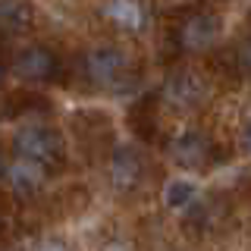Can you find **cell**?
<instances>
[{"mask_svg": "<svg viewBox=\"0 0 251 251\" xmlns=\"http://www.w3.org/2000/svg\"><path fill=\"white\" fill-rule=\"evenodd\" d=\"M167 50L170 53H201L217 41L220 16L207 6H176L167 10Z\"/></svg>", "mask_w": 251, "mask_h": 251, "instance_id": "cell-1", "label": "cell"}, {"mask_svg": "<svg viewBox=\"0 0 251 251\" xmlns=\"http://www.w3.org/2000/svg\"><path fill=\"white\" fill-rule=\"evenodd\" d=\"M78 75L85 85L100 91H126L135 78L129 57L120 47H88V50L78 57Z\"/></svg>", "mask_w": 251, "mask_h": 251, "instance_id": "cell-2", "label": "cell"}, {"mask_svg": "<svg viewBox=\"0 0 251 251\" xmlns=\"http://www.w3.org/2000/svg\"><path fill=\"white\" fill-rule=\"evenodd\" d=\"M10 154L44 170H60L66 163V138L53 126H19L10 138Z\"/></svg>", "mask_w": 251, "mask_h": 251, "instance_id": "cell-3", "label": "cell"}, {"mask_svg": "<svg viewBox=\"0 0 251 251\" xmlns=\"http://www.w3.org/2000/svg\"><path fill=\"white\" fill-rule=\"evenodd\" d=\"M6 73L19 82H63L66 63L47 44H25L6 57Z\"/></svg>", "mask_w": 251, "mask_h": 251, "instance_id": "cell-4", "label": "cell"}, {"mask_svg": "<svg viewBox=\"0 0 251 251\" xmlns=\"http://www.w3.org/2000/svg\"><path fill=\"white\" fill-rule=\"evenodd\" d=\"M210 94V82L195 69H173L160 88V100L173 110H198Z\"/></svg>", "mask_w": 251, "mask_h": 251, "instance_id": "cell-5", "label": "cell"}, {"mask_svg": "<svg viewBox=\"0 0 251 251\" xmlns=\"http://www.w3.org/2000/svg\"><path fill=\"white\" fill-rule=\"evenodd\" d=\"M170 157L185 170H207L223 157V148L207 132L188 129V132H182V135H176L170 141Z\"/></svg>", "mask_w": 251, "mask_h": 251, "instance_id": "cell-6", "label": "cell"}, {"mask_svg": "<svg viewBox=\"0 0 251 251\" xmlns=\"http://www.w3.org/2000/svg\"><path fill=\"white\" fill-rule=\"evenodd\" d=\"M145 173H148V163H145V154L132 145H113L110 151V182H113L116 192L129 195L145 182Z\"/></svg>", "mask_w": 251, "mask_h": 251, "instance_id": "cell-7", "label": "cell"}, {"mask_svg": "<svg viewBox=\"0 0 251 251\" xmlns=\"http://www.w3.org/2000/svg\"><path fill=\"white\" fill-rule=\"evenodd\" d=\"M3 179H6V188H10L13 198L28 201V198H35V195L44 188V167L28 163V160H22V157L10 154V157H6Z\"/></svg>", "mask_w": 251, "mask_h": 251, "instance_id": "cell-8", "label": "cell"}, {"mask_svg": "<svg viewBox=\"0 0 251 251\" xmlns=\"http://www.w3.org/2000/svg\"><path fill=\"white\" fill-rule=\"evenodd\" d=\"M157 104H160V94H145V98L132 100V107H129V126L145 145H154V141L160 138Z\"/></svg>", "mask_w": 251, "mask_h": 251, "instance_id": "cell-9", "label": "cell"}, {"mask_svg": "<svg viewBox=\"0 0 251 251\" xmlns=\"http://www.w3.org/2000/svg\"><path fill=\"white\" fill-rule=\"evenodd\" d=\"M73 126H75V135L91 151H100V141L110 145V116L100 113V110H82V113H75Z\"/></svg>", "mask_w": 251, "mask_h": 251, "instance_id": "cell-10", "label": "cell"}, {"mask_svg": "<svg viewBox=\"0 0 251 251\" xmlns=\"http://www.w3.org/2000/svg\"><path fill=\"white\" fill-rule=\"evenodd\" d=\"M223 217H226V207H223L220 198H201L192 210H188L185 226H188V232H195V235H207V232L220 229Z\"/></svg>", "mask_w": 251, "mask_h": 251, "instance_id": "cell-11", "label": "cell"}, {"mask_svg": "<svg viewBox=\"0 0 251 251\" xmlns=\"http://www.w3.org/2000/svg\"><path fill=\"white\" fill-rule=\"evenodd\" d=\"M100 16H107L116 28H129V31H141L148 19V10L138 3H107L100 6Z\"/></svg>", "mask_w": 251, "mask_h": 251, "instance_id": "cell-12", "label": "cell"}, {"mask_svg": "<svg viewBox=\"0 0 251 251\" xmlns=\"http://www.w3.org/2000/svg\"><path fill=\"white\" fill-rule=\"evenodd\" d=\"M163 201H167V207L173 210H192L195 204H198V185L188 182V179H173V182H167V188H163Z\"/></svg>", "mask_w": 251, "mask_h": 251, "instance_id": "cell-13", "label": "cell"}, {"mask_svg": "<svg viewBox=\"0 0 251 251\" xmlns=\"http://www.w3.org/2000/svg\"><path fill=\"white\" fill-rule=\"evenodd\" d=\"M31 22V6L28 3H16V0H6V3H0V25H3V35L10 38L16 31L28 28Z\"/></svg>", "mask_w": 251, "mask_h": 251, "instance_id": "cell-14", "label": "cell"}, {"mask_svg": "<svg viewBox=\"0 0 251 251\" xmlns=\"http://www.w3.org/2000/svg\"><path fill=\"white\" fill-rule=\"evenodd\" d=\"M47 107H50L47 98H41L35 91H10L6 94V120H16L19 113H31V110L44 113Z\"/></svg>", "mask_w": 251, "mask_h": 251, "instance_id": "cell-15", "label": "cell"}, {"mask_svg": "<svg viewBox=\"0 0 251 251\" xmlns=\"http://www.w3.org/2000/svg\"><path fill=\"white\" fill-rule=\"evenodd\" d=\"M235 57H239V73L251 78V35L235 47Z\"/></svg>", "mask_w": 251, "mask_h": 251, "instance_id": "cell-16", "label": "cell"}, {"mask_svg": "<svg viewBox=\"0 0 251 251\" xmlns=\"http://www.w3.org/2000/svg\"><path fill=\"white\" fill-rule=\"evenodd\" d=\"M242 145H245V151L251 154V120H248V126H245V132H242Z\"/></svg>", "mask_w": 251, "mask_h": 251, "instance_id": "cell-17", "label": "cell"}, {"mask_svg": "<svg viewBox=\"0 0 251 251\" xmlns=\"http://www.w3.org/2000/svg\"><path fill=\"white\" fill-rule=\"evenodd\" d=\"M104 251H132L126 242H110V245H104Z\"/></svg>", "mask_w": 251, "mask_h": 251, "instance_id": "cell-18", "label": "cell"}, {"mask_svg": "<svg viewBox=\"0 0 251 251\" xmlns=\"http://www.w3.org/2000/svg\"><path fill=\"white\" fill-rule=\"evenodd\" d=\"M38 251H66V248H63L60 242H44V245L38 248Z\"/></svg>", "mask_w": 251, "mask_h": 251, "instance_id": "cell-19", "label": "cell"}]
</instances>
